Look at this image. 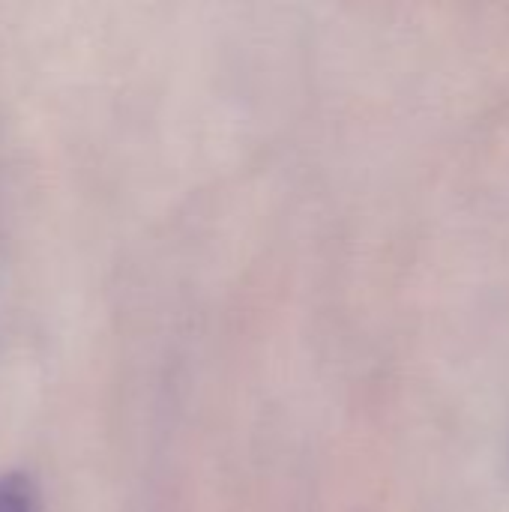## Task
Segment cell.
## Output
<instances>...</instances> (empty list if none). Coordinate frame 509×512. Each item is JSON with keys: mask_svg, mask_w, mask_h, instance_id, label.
<instances>
[{"mask_svg": "<svg viewBox=\"0 0 509 512\" xmlns=\"http://www.w3.org/2000/svg\"><path fill=\"white\" fill-rule=\"evenodd\" d=\"M0 512H39L36 489L24 474L0 477Z\"/></svg>", "mask_w": 509, "mask_h": 512, "instance_id": "obj_1", "label": "cell"}]
</instances>
